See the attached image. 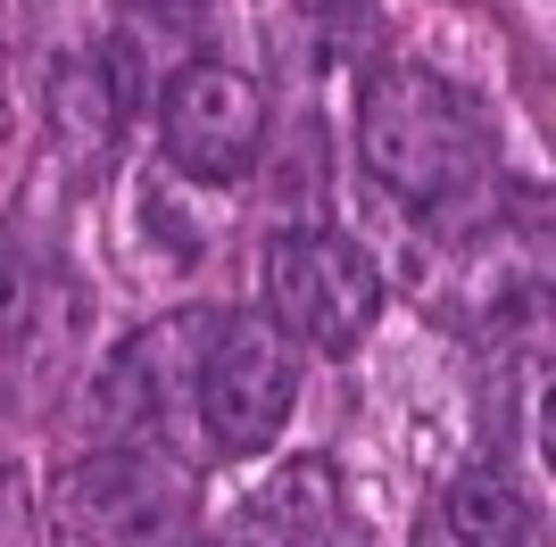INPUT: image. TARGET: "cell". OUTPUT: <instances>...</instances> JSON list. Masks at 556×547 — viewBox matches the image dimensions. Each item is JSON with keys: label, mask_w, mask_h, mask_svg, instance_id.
Wrapping results in <instances>:
<instances>
[{"label": "cell", "mask_w": 556, "mask_h": 547, "mask_svg": "<svg viewBox=\"0 0 556 547\" xmlns=\"http://www.w3.org/2000/svg\"><path fill=\"white\" fill-rule=\"evenodd\" d=\"M341 465L332 456H291L225 514L208 547H341Z\"/></svg>", "instance_id": "52a82bcc"}, {"label": "cell", "mask_w": 556, "mask_h": 547, "mask_svg": "<svg viewBox=\"0 0 556 547\" xmlns=\"http://www.w3.org/2000/svg\"><path fill=\"white\" fill-rule=\"evenodd\" d=\"M291 398H300V348L275 316H216L208 357H200V432L225 456H257L275 448L282 423H291Z\"/></svg>", "instance_id": "5b68a950"}, {"label": "cell", "mask_w": 556, "mask_h": 547, "mask_svg": "<svg viewBox=\"0 0 556 547\" xmlns=\"http://www.w3.org/2000/svg\"><path fill=\"white\" fill-rule=\"evenodd\" d=\"M424 547H540V506L498 465H465V473L441 481Z\"/></svg>", "instance_id": "ba28073f"}, {"label": "cell", "mask_w": 556, "mask_h": 547, "mask_svg": "<svg viewBox=\"0 0 556 547\" xmlns=\"http://www.w3.org/2000/svg\"><path fill=\"white\" fill-rule=\"evenodd\" d=\"M0 274H9V250H0Z\"/></svg>", "instance_id": "8fae6325"}, {"label": "cell", "mask_w": 556, "mask_h": 547, "mask_svg": "<svg viewBox=\"0 0 556 547\" xmlns=\"http://www.w3.org/2000/svg\"><path fill=\"white\" fill-rule=\"evenodd\" d=\"M257 266H266V316L291 332V348L349 357L382 323V266L332 225H275Z\"/></svg>", "instance_id": "3957f363"}, {"label": "cell", "mask_w": 556, "mask_h": 547, "mask_svg": "<svg viewBox=\"0 0 556 547\" xmlns=\"http://www.w3.org/2000/svg\"><path fill=\"white\" fill-rule=\"evenodd\" d=\"M25 523V481H17V456L0 448V539H17Z\"/></svg>", "instance_id": "9c48e42d"}, {"label": "cell", "mask_w": 556, "mask_h": 547, "mask_svg": "<svg viewBox=\"0 0 556 547\" xmlns=\"http://www.w3.org/2000/svg\"><path fill=\"white\" fill-rule=\"evenodd\" d=\"M141 9H150V17H166V25H191L208 0H141Z\"/></svg>", "instance_id": "30bf717a"}, {"label": "cell", "mask_w": 556, "mask_h": 547, "mask_svg": "<svg viewBox=\"0 0 556 547\" xmlns=\"http://www.w3.org/2000/svg\"><path fill=\"white\" fill-rule=\"evenodd\" d=\"M50 506H59L67 547H191L200 481L166 448L100 440L92 456H75L67 473H59Z\"/></svg>", "instance_id": "7a4b0ae2"}, {"label": "cell", "mask_w": 556, "mask_h": 547, "mask_svg": "<svg viewBox=\"0 0 556 547\" xmlns=\"http://www.w3.org/2000/svg\"><path fill=\"white\" fill-rule=\"evenodd\" d=\"M159 150L191 182H241L266 158V91L225 59H184L159 91Z\"/></svg>", "instance_id": "8992f818"}, {"label": "cell", "mask_w": 556, "mask_h": 547, "mask_svg": "<svg viewBox=\"0 0 556 547\" xmlns=\"http://www.w3.org/2000/svg\"><path fill=\"white\" fill-rule=\"evenodd\" d=\"M216 307H175V316L141 323L134 341L100 365L92 382V432L100 440H141V448H175L200 423V357H208Z\"/></svg>", "instance_id": "277c9868"}, {"label": "cell", "mask_w": 556, "mask_h": 547, "mask_svg": "<svg viewBox=\"0 0 556 547\" xmlns=\"http://www.w3.org/2000/svg\"><path fill=\"white\" fill-rule=\"evenodd\" d=\"M357 150H366V175L399 207L448 216V225L482 200V175H490V133L473 116V100L424 67H374L366 75Z\"/></svg>", "instance_id": "6da1fadb"}]
</instances>
